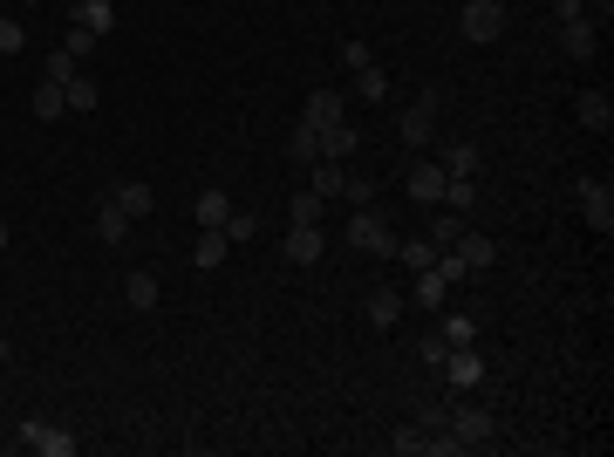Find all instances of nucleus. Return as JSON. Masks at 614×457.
Listing matches in <instances>:
<instances>
[{"instance_id": "obj_1", "label": "nucleus", "mask_w": 614, "mask_h": 457, "mask_svg": "<svg viewBox=\"0 0 614 457\" xmlns=\"http://www.w3.org/2000/svg\"><path fill=\"white\" fill-rule=\"evenodd\" d=\"M348 246L355 253H396V232H389V219L376 212V205H355V219H348Z\"/></svg>"}, {"instance_id": "obj_2", "label": "nucleus", "mask_w": 614, "mask_h": 457, "mask_svg": "<svg viewBox=\"0 0 614 457\" xmlns=\"http://www.w3.org/2000/svg\"><path fill=\"white\" fill-rule=\"evenodd\" d=\"M580 219L601 232V239L614 232V185L608 178H580Z\"/></svg>"}, {"instance_id": "obj_3", "label": "nucleus", "mask_w": 614, "mask_h": 457, "mask_svg": "<svg viewBox=\"0 0 614 457\" xmlns=\"http://www.w3.org/2000/svg\"><path fill=\"white\" fill-rule=\"evenodd\" d=\"M458 28H464V41H499L505 35V7L499 0H464Z\"/></svg>"}, {"instance_id": "obj_4", "label": "nucleus", "mask_w": 614, "mask_h": 457, "mask_svg": "<svg viewBox=\"0 0 614 457\" xmlns=\"http://www.w3.org/2000/svg\"><path fill=\"white\" fill-rule=\"evenodd\" d=\"M430 130H437V96H417L410 110L396 116V137H403L410 151H423V144H430Z\"/></svg>"}, {"instance_id": "obj_5", "label": "nucleus", "mask_w": 614, "mask_h": 457, "mask_svg": "<svg viewBox=\"0 0 614 457\" xmlns=\"http://www.w3.org/2000/svg\"><path fill=\"white\" fill-rule=\"evenodd\" d=\"M21 451H35V457H69V451H76V437H69L62 423H21Z\"/></svg>"}, {"instance_id": "obj_6", "label": "nucleus", "mask_w": 614, "mask_h": 457, "mask_svg": "<svg viewBox=\"0 0 614 457\" xmlns=\"http://www.w3.org/2000/svg\"><path fill=\"white\" fill-rule=\"evenodd\" d=\"M444 430L458 437L464 451H471V444H492V437H499V423H492V410H451V417H444Z\"/></svg>"}, {"instance_id": "obj_7", "label": "nucleus", "mask_w": 614, "mask_h": 457, "mask_svg": "<svg viewBox=\"0 0 614 457\" xmlns=\"http://www.w3.org/2000/svg\"><path fill=\"white\" fill-rule=\"evenodd\" d=\"M437 376H444V382H451V389L464 396V389H478V382H485V362H478V348H451Z\"/></svg>"}, {"instance_id": "obj_8", "label": "nucleus", "mask_w": 614, "mask_h": 457, "mask_svg": "<svg viewBox=\"0 0 614 457\" xmlns=\"http://www.w3.org/2000/svg\"><path fill=\"white\" fill-rule=\"evenodd\" d=\"M110 205L123 212V219H151V212H157V191L144 185V178H123V185L110 191Z\"/></svg>"}, {"instance_id": "obj_9", "label": "nucleus", "mask_w": 614, "mask_h": 457, "mask_svg": "<svg viewBox=\"0 0 614 457\" xmlns=\"http://www.w3.org/2000/svg\"><path fill=\"white\" fill-rule=\"evenodd\" d=\"M444 178H451V171H444L437 157H423V164H410V178H403V185H410L417 205H437V198H444Z\"/></svg>"}, {"instance_id": "obj_10", "label": "nucleus", "mask_w": 614, "mask_h": 457, "mask_svg": "<svg viewBox=\"0 0 614 457\" xmlns=\"http://www.w3.org/2000/svg\"><path fill=\"white\" fill-rule=\"evenodd\" d=\"M451 253L464 260V273H492V267H499V246H492L485 232H471V226H464V239L451 246Z\"/></svg>"}, {"instance_id": "obj_11", "label": "nucleus", "mask_w": 614, "mask_h": 457, "mask_svg": "<svg viewBox=\"0 0 614 457\" xmlns=\"http://www.w3.org/2000/svg\"><path fill=\"white\" fill-rule=\"evenodd\" d=\"M348 116V96H335V89H314L301 103V123H314V130H328V123H342Z\"/></svg>"}, {"instance_id": "obj_12", "label": "nucleus", "mask_w": 614, "mask_h": 457, "mask_svg": "<svg viewBox=\"0 0 614 457\" xmlns=\"http://www.w3.org/2000/svg\"><path fill=\"white\" fill-rule=\"evenodd\" d=\"M560 48H567V55H574V62H587V55H594V48H601V28H594V21H587V14H580V21H560Z\"/></svg>"}, {"instance_id": "obj_13", "label": "nucleus", "mask_w": 614, "mask_h": 457, "mask_svg": "<svg viewBox=\"0 0 614 457\" xmlns=\"http://www.w3.org/2000/svg\"><path fill=\"white\" fill-rule=\"evenodd\" d=\"M355 144H362V130H355V123H328V130H321V157H328V164H348V157H355Z\"/></svg>"}, {"instance_id": "obj_14", "label": "nucleus", "mask_w": 614, "mask_h": 457, "mask_svg": "<svg viewBox=\"0 0 614 457\" xmlns=\"http://www.w3.org/2000/svg\"><path fill=\"white\" fill-rule=\"evenodd\" d=\"M69 14H76V28H89V35L110 41V28H116V7H110V0H69Z\"/></svg>"}, {"instance_id": "obj_15", "label": "nucleus", "mask_w": 614, "mask_h": 457, "mask_svg": "<svg viewBox=\"0 0 614 457\" xmlns=\"http://www.w3.org/2000/svg\"><path fill=\"white\" fill-rule=\"evenodd\" d=\"M287 260H294V267H314V260H321V226H294L287 232Z\"/></svg>"}, {"instance_id": "obj_16", "label": "nucleus", "mask_w": 614, "mask_h": 457, "mask_svg": "<svg viewBox=\"0 0 614 457\" xmlns=\"http://www.w3.org/2000/svg\"><path fill=\"white\" fill-rule=\"evenodd\" d=\"M574 110H580V123H587V130H608V123H614V103H608V89H587V96H580Z\"/></svg>"}, {"instance_id": "obj_17", "label": "nucleus", "mask_w": 614, "mask_h": 457, "mask_svg": "<svg viewBox=\"0 0 614 457\" xmlns=\"http://www.w3.org/2000/svg\"><path fill=\"white\" fill-rule=\"evenodd\" d=\"M287 157H294V164H314V157H321V130H314V123H294V130H287Z\"/></svg>"}, {"instance_id": "obj_18", "label": "nucleus", "mask_w": 614, "mask_h": 457, "mask_svg": "<svg viewBox=\"0 0 614 457\" xmlns=\"http://www.w3.org/2000/svg\"><path fill=\"white\" fill-rule=\"evenodd\" d=\"M226 212H232V205H226V191H198L192 219H198V226H205V232H219V226H226Z\"/></svg>"}, {"instance_id": "obj_19", "label": "nucleus", "mask_w": 614, "mask_h": 457, "mask_svg": "<svg viewBox=\"0 0 614 457\" xmlns=\"http://www.w3.org/2000/svg\"><path fill=\"white\" fill-rule=\"evenodd\" d=\"M123 301L137 307V314H151L157 307V273H130V280H123Z\"/></svg>"}, {"instance_id": "obj_20", "label": "nucleus", "mask_w": 614, "mask_h": 457, "mask_svg": "<svg viewBox=\"0 0 614 457\" xmlns=\"http://www.w3.org/2000/svg\"><path fill=\"white\" fill-rule=\"evenodd\" d=\"M451 178H478V144H444V157H437Z\"/></svg>"}, {"instance_id": "obj_21", "label": "nucleus", "mask_w": 614, "mask_h": 457, "mask_svg": "<svg viewBox=\"0 0 614 457\" xmlns=\"http://www.w3.org/2000/svg\"><path fill=\"white\" fill-rule=\"evenodd\" d=\"M444 212H478V185L471 178H444V198H437Z\"/></svg>"}, {"instance_id": "obj_22", "label": "nucleus", "mask_w": 614, "mask_h": 457, "mask_svg": "<svg viewBox=\"0 0 614 457\" xmlns=\"http://www.w3.org/2000/svg\"><path fill=\"white\" fill-rule=\"evenodd\" d=\"M62 96H69V116H89V110H96V103H103V89H96V82H89V76L62 82Z\"/></svg>"}, {"instance_id": "obj_23", "label": "nucleus", "mask_w": 614, "mask_h": 457, "mask_svg": "<svg viewBox=\"0 0 614 457\" xmlns=\"http://www.w3.org/2000/svg\"><path fill=\"white\" fill-rule=\"evenodd\" d=\"M396 314H403V294H396V287H376V294H369V321H376V328H396Z\"/></svg>"}, {"instance_id": "obj_24", "label": "nucleus", "mask_w": 614, "mask_h": 457, "mask_svg": "<svg viewBox=\"0 0 614 457\" xmlns=\"http://www.w3.org/2000/svg\"><path fill=\"white\" fill-rule=\"evenodd\" d=\"M321 212H328V198H321V191H294V205H287V219H294V226H321Z\"/></svg>"}, {"instance_id": "obj_25", "label": "nucleus", "mask_w": 614, "mask_h": 457, "mask_svg": "<svg viewBox=\"0 0 614 457\" xmlns=\"http://www.w3.org/2000/svg\"><path fill=\"white\" fill-rule=\"evenodd\" d=\"M226 253H232V239H226V232H205V239L192 246V260H198L205 273H212V267H226Z\"/></svg>"}, {"instance_id": "obj_26", "label": "nucleus", "mask_w": 614, "mask_h": 457, "mask_svg": "<svg viewBox=\"0 0 614 457\" xmlns=\"http://www.w3.org/2000/svg\"><path fill=\"white\" fill-rule=\"evenodd\" d=\"M342 185H348V171H342V164L314 157V185H307V191H321V198H342Z\"/></svg>"}, {"instance_id": "obj_27", "label": "nucleus", "mask_w": 614, "mask_h": 457, "mask_svg": "<svg viewBox=\"0 0 614 457\" xmlns=\"http://www.w3.org/2000/svg\"><path fill=\"white\" fill-rule=\"evenodd\" d=\"M355 96H362V103H383V96H389V69H376V62L355 69Z\"/></svg>"}, {"instance_id": "obj_28", "label": "nucleus", "mask_w": 614, "mask_h": 457, "mask_svg": "<svg viewBox=\"0 0 614 457\" xmlns=\"http://www.w3.org/2000/svg\"><path fill=\"white\" fill-rule=\"evenodd\" d=\"M35 116H41V123L69 116V96H62V82H41V89H35Z\"/></svg>"}, {"instance_id": "obj_29", "label": "nucleus", "mask_w": 614, "mask_h": 457, "mask_svg": "<svg viewBox=\"0 0 614 457\" xmlns=\"http://www.w3.org/2000/svg\"><path fill=\"white\" fill-rule=\"evenodd\" d=\"M417 301H423V307H444V301H451V280H444L437 267H423V273H417Z\"/></svg>"}, {"instance_id": "obj_30", "label": "nucleus", "mask_w": 614, "mask_h": 457, "mask_svg": "<svg viewBox=\"0 0 614 457\" xmlns=\"http://www.w3.org/2000/svg\"><path fill=\"white\" fill-rule=\"evenodd\" d=\"M123 232H130V219L103 198V212H96V239H103V246H123Z\"/></svg>"}, {"instance_id": "obj_31", "label": "nucleus", "mask_w": 614, "mask_h": 457, "mask_svg": "<svg viewBox=\"0 0 614 457\" xmlns=\"http://www.w3.org/2000/svg\"><path fill=\"white\" fill-rule=\"evenodd\" d=\"M437 328H444V342H451V348H471V342H478V321H471V314H444Z\"/></svg>"}, {"instance_id": "obj_32", "label": "nucleus", "mask_w": 614, "mask_h": 457, "mask_svg": "<svg viewBox=\"0 0 614 457\" xmlns=\"http://www.w3.org/2000/svg\"><path fill=\"white\" fill-rule=\"evenodd\" d=\"M396 260H403V267H430V260H437V246H430V239H396Z\"/></svg>"}, {"instance_id": "obj_33", "label": "nucleus", "mask_w": 614, "mask_h": 457, "mask_svg": "<svg viewBox=\"0 0 614 457\" xmlns=\"http://www.w3.org/2000/svg\"><path fill=\"white\" fill-rule=\"evenodd\" d=\"M458 239H464V219H458V212H451V219H430V246H437V253H451Z\"/></svg>"}, {"instance_id": "obj_34", "label": "nucleus", "mask_w": 614, "mask_h": 457, "mask_svg": "<svg viewBox=\"0 0 614 457\" xmlns=\"http://www.w3.org/2000/svg\"><path fill=\"white\" fill-rule=\"evenodd\" d=\"M389 444H396L403 457H423V451H430V430H423V423H403V430H396Z\"/></svg>"}, {"instance_id": "obj_35", "label": "nucleus", "mask_w": 614, "mask_h": 457, "mask_svg": "<svg viewBox=\"0 0 614 457\" xmlns=\"http://www.w3.org/2000/svg\"><path fill=\"white\" fill-rule=\"evenodd\" d=\"M232 239V246H246V239H253V232H260V219H253V212H226V226H219Z\"/></svg>"}, {"instance_id": "obj_36", "label": "nucleus", "mask_w": 614, "mask_h": 457, "mask_svg": "<svg viewBox=\"0 0 614 457\" xmlns=\"http://www.w3.org/2000/svg\"><path fill=\"white\" fill-rule=\"evenodd\" d=\"M21 48H28V28L14 14H0V55H21Z\"/></svg>"}, {"instance_id": "obj_37", "label": "nucleus", "mask_w": 614, "mask_h": 457, "mask_svg": "<svg viewBox=\"0 0 614 457\" xmlns=\"http://www.w3.org/2000/svg\"><path fill=\"white\" fill-rule=\"evenodd\" d=\"M342 198H348V205H369V198H376V178H369V171H348Z\"/></svg>"}, {"instance_id": "obj_38", "label": "nucleus", "mask_w": 614, "mask_h": 457, "mask_svg": "<svg viewBox=\"0 0 614 457\" xmlns=\"http://www.w3.org/2000/svg\"><path fill=\"white\" fill-rule=\"evenodd\" d=\"M335 62H342V69H369L376 55H369V41H342V48H335Z\"/></svg>"}, {"instance_id": "obj_39", "label": "nucleus", "mask_w": 614, "mask_h": 457, "mask_svg": "<svg viewBox=\"0 0 614 457\" xmlns=\"http://www.w3.org/2000/svg\"><path fill=\"white\" fill-rule=\"evenodd\" d=\"M82 76V62L76 55H62V48H55V55H48V82H76Z\"/></svg>"}, {"instance_id": "obj_40", "label": "nucleus", "mask_w": 614, "mask_h": 457, "mask_svg": "<svg viewBox=\"0 0 614 457\" xmlns=\"http://www.w3.org/2000/svg\"><path fill=\"white\" fill-rule=\"evenodd\" d=\"M96 41H103V35H89V28H69V41H62V55H76V62H82V55H96Z\"/></svg>"}, {"instance_id": "obj_41", "label": "nucleus", "mask_w": 614, "mask_h": 457, "mask_svg": "<svg viewBox=\"0 0 614 457\" xmlns=\"http://www.w3.org/2000/svg\"><path fill=\"white\" fill-rule=\"evenodd\" d=\"M417 355H423V362H430V369H444V355H451V342H444V335H430V342H423Z\"/></svg>"}, {"instance_id": "obj_42", "label": "nucleus", "mask_w": 614, "mask_h": 457, "mask_svg": "<svg viewBox=\"0 0 614 457\" xmlns=\"http://www.w3.org/2000/svg\"><path fill=\"white\" fill-rule=\"evenodd\" d=\"M587 14V0H553V21H580Z\"/></svg>"}, {"instance_id": "obj_43", "label": "nucleus", "mask_w": 614, "mask_h": 457, "mask_svg": "<svg viewBox=\"0 0 614 457\" xmlns=\"http://www.w3.org/2000/svg\"><path fill=\"white\" fill-rule=\"evenodd\" d=\"M7 239H14V232H7V219H0V253H7Z\"/></svg>"}, {"instance_id": "obj_44", "label": "nucleus", "mask_w": 614, "mask_h": 457, "mask_svg": "<svg viewBox=\"0 0 614 457\" xmlns=\"http://www.w3.org/2000/svg\"><path fill=\"white\" fill-rule=\"evenodd\" d=\"M0 362H7V335H0Z\"/></svg>"}, {"instance_id": "obj_45", "label": "nucleus", "mask_w": 614, "mask_h": 457, "mask_svg": "<svg viewBox=\"0 0 614 457\" xmlns=\"http://www.w3.org/2000/svg\"><path fill=\"white\" fill-rule=\"evenodd\" d=\"M499 7H505V0H499Z\"/></svg>"}]
</instances>
